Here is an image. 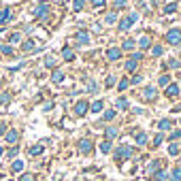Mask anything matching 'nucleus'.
<instances>
[{"label":"nucleus","mask_w":181,"mask_h":181,"mask_svg":"<svg viewBox=\"0 0 181 181\" xmlns=\"http://www.w3.org/2000/svg\"><path fill=\"white\" fill-rule=\"evenodd\" d=\"M138 47H141V49H149V47H151V39H149V36H143V39L138 41Z\"/></svg>","instance_id":"nucleus-18"},{"label":"nucleus","mask_w":181,"mask_h":181,"mask_svg":"<svg viewBox=\"0 0 181 181\" xmlns=\"http://www.w3.org/2000/svg\"><path fill=\"white\" fill-rule=\"evenodd\" d=\"M158 83H160V85H168V83H171V77H168V75H162Z\"/></svg>","instance_id":"nucleus-38"},{"label":"nucleus","mask_w":181,"mask_h":181,"mask_svg":"<svg viewBox=\"0 0 181 181\" xmlns=\"http://www.w3.org/2000/svg\"><path fill=\"white\" fill-rule=\"evenodd\" d=\"M9 100H11V94H9V92L0 94V104H9Z\"/></svg>","instance_id":"nucleus-32"},{"label":"nucleus","mask_w":181,"mask_h":181,"mask_svg":"<svg viewBox=\"0 0 181 181\" xmlns=\"http://www.w3.org/2000/svg\"><path fill=\"white\" fill-rule=\"evenodd\" d=\"M17 130H9V132H6V136H4V138H6V143H11V145H15V143H17Z\"/></svg>","instance_id":"nucleus-10"},{"label":"nucleus","mask_w":181,"mask_h":181,"mask_svg":"<svg viewBox=\"0 0 181 181\" xmlns=\"http://www.w3.org/2000/svg\"><path fill=\"white\" fill-rule=\"evenodd\" d=\"M171 126H173L171 119H160V122H158V128H160V130H171Z\"/></svg>","instance_id":"nucleus-16"},{"label":"nucleus","mask_w":181,"mask_h":181,"mask_svg":"<svg viewBox=\"0 0 181 181\" xmlns=\"http://www.w3.org/2000/svg\"><path fill=\"white\" fill-rule=\"evenodd\" d=\"M21 171H24V162L21 160H15L13 162V173H21Z\"/></svg>","instance_id":"nucleus-24"},{"label":"nucleus","mask_w":181,"mask_h":181,"mask_svg":"<svg viewBox=\"0 0 181 181\" xmlns=\"http://www.w3.org/2000/svg\"><path fill=\"white\" fill-rule=\"evenodd\" d=\"M134 68H136V60L134 58H130V60L126 62V70H134Z\"/></svg>","instance_id":"nucleus-33"},{"label":"nucleus","mask_w":181,"mask_h":181,"mask_svg":"<svg viewBox=\"0 0 181 181\" xmlns=\"http://www.w3.org/2000/svg\"><path fill=\"white\" fill-rule=\"evenodd\" d=\"M17 153H19V147H15V145H13V147L9 149V153H6V156H9V158H15Z\"/></svg>","instance_id":"nucleus-39"},{"label":"nucleus","mask_w":181,"mask_h":181,"mask_svg":"<svg viewBox=\"0 0 181 181\" xmlns=\"http://www.w3.org/2000/svg\"><path fill=\"white\" fill-rule=\"evenodd\" d=\"M43 153V143H39V145H32L30 147V156L34 158V156H41Z\"/></svg>","instance_id":"nucleus-13"},{"label":"nucleus","mask_w":181,"mask_h":181,"mask_svg":"<svg viewBox=\"0 0 181 181\" xmlns=\"http://www.w3.org/2000/svg\"><path fill=\"white\" fill-rule=\"evenodd\" d=\"M2 153H4V149H2V147H0V156H2Z\"/></svg>","instance_id":"nucleus-54"},{"label":"nucleus","mask_w":181,"mask_h":181,"mask_svg":"<svg viewBox=\"0 0 181 181\" xmlns=\"http://www.w3.org/2000/svg\"><path fill=\"white\" fill-rule=\"evenodd\" d=\"M104 136H107V141L115 138V136H117V128H107V130H104Z\"/></svg>","instance_id":"nucleus-21"},{"label":"nucleus","mask_w":181,"mask_h":181,"mask_svg":"<svg viewBox=\"0 0 181 181\" xmlns=\"http://www.w3.org/2000/svg\"><path fill=\"white\" fill-rule=\"evenodd\" d=\"M39 2H41V4H45V2H47V0H39Z\"/></svg>","instance_id":"nucleus-55"},{"label":"nucleus","mask_w":181,"mask_h":181,"mask_svg":"<svg viewBox=\"0 0 181 181\" xmlns=\"http://www.w3.org/2000/svg\"><path fill=\"white\" fill-rule=\"evenodd\" d=\"M47 15H49V6H47V4H39V6L34 9V17H36V19H45Z\"/></svg>","instance_id":"nucleus-5"},{"label":"nucleus","mask_w":181,"mask_h":181,"mask_svg":"<svg viewBox=\"0 0 181 181\" xmlns=\"http://www.w3.org/2000/svg\"><path fill=\"white\" fill-rule=\"evenodd\" d=\"M143 96H145L147 100H153V98H156V88H151V85H149V88H145Z\"/></svg>","instance_id":"nucleus-14"},{"label":"nucleus","mask_w":181,"mask_h":181,"mask_svg":"<svg viewBox=\"0 0 181 181\" xmlns=\"http://www.w3.org/2000/svg\"><path fill=\"white\" fill-rule=\"evenodd\" d=\"M175 11H177V2H168V4L164 6V13H166V15H171V13H175Z\"/></svg>","instance_id":"nucleus-22"},{"label":"nucleus","mask_w":181,"mask_h":181,"mask_svg":"<svg viewBox=\"0 0 181 181\" xmlns=\"http://www.w3.org/2000/svg\"><path fill=\"white\" fill-rule=\"evenodd\" d=\"M166 179H168V175L164 171H156L153 173V181H166Z\"/></svg>","instance_id":"nucleus-19"},{"label":"nucleus","mask_w":181,"mask_h":181,"mask_svg":"<svg viewBox=\"0 0 181 181\" xmlns=\"http://www.w3.org/2000/svg\"><path fill=\"white\" fill-rule=\"evenodd\" d=\"M168 153H171V156H177V153H179V147H177V143H171V145H168Z\"/></svg>","instance_id":"nucleus-31"},{"label":"nucleus","mask_w":181,"mask_h":181,"mask_svg":"<svg viewBox=\"0 0 181 181\" xmlns=\"http://www.w3.org/2000/svg\"><path fill=\"white\" fill-rule=\"evenodd\" d=\"M83 4H85V0H75V2H73V9H75V11H81Z\"/></svg>","instance_id":"nucleus-35"},{"label":"nucleus","mask_w":181,"mask_h":181,"mask_svg":"<svg viewBox=\"0 0 181 181\" xmlns=\"http://www.w3.org/2000/svg\"><path fill=\"white\" fill-rule=\"evenodd\" d=\"M113 117H115V111H113V109H111V111H104V115H102V119H104V122H111Z\"/></svg>","instance_id":"nucleus-29"},{"label":"nucleus","mask_w":181,"mask_h":181,"mask_svg":"<svg viewBox=\"0 0 181 181\" xmlns=\"http://www.w3.org/2000/svg\"><path fill=\"white\" fill-rule=\"evenodd\" d=\"M151 53H153L156 58H158V55H162V47H160V45H156L153 49H151Z\"/></svg>","instance_id":"nucleus-44"},{"label":"nucleus","mask_w":181,"mask_h":181,"mask_svg":"<svg viewBox=\"0 0 181 181\" xmlns=\"http://www.w3.org/2000/svg\"><path fill=\"white\" fill-rule=\"evenodd\" d=\"M0 51H2L4 55H11V53H13V47L11 45H0Z\"/></svg>","instance_id":"nucleus-34"},{"label":"nucleus","mask_w":181,"mask_h":181,"mask_svg":"<svg viewBox=\"0 0 181 181\" xmlns=\"http://www.w3.org/2000/svg\"><path fill=\"white\" fill-rule=\"evenodd\" d=\"M45 66H49V68L55 66V58H53V55H47V58H45Z\"/></svg>","instance_id":"nucleus-36"},{"label":"nucleus","mask_w":181,"mask_h":181,"mask_svg":"<svg viewBox=\"0 0 181 181\" xmlns=\"http://www.w3.org/2000/svg\"><path fill=\"white\" fill-rule=\"evenodd\" d=\"M104 21H107V24H115V21H117V15H115V13H109Z\"/></svg>","instance_id":"nucleus-37"},{"label":"nucleus","mask_w":181,"mask_h":181,"mask_svg":"<svg viewBox=\"0 0 181 181\" xmlns=\"http://www.w3.org/2000/svg\"><path fill=\"white\" fill-rule=\"evenodd\" d=\"M9 19H11V9H2V11H0V26L6 24Z\"/></svg>","instance_id":"nucleus-11"},{"label":"nucleus","mask_w":181,"mask_h":181,"mask_svg":"<svg viewBox=\"0 0 181 181\" xmlns=\"http://www.w3.org/2000/svg\"><path fill=\"white\" fill-rule=\"evenodd\" d=\"M134 41L132 39H128V41H124V45H122V49H126V51H130V49H134Z\"/></svg>","instance_id":"nucleus-27"},{"label":"nucleus","mask_w":181,"mask_h":181,"mask_svg":"<svg viewBox=\"0 0 181 181\" xmlns=\"http://www.w3.org/2000/svg\"><path fill=\"white\" fill-rule=\"evenodd\" d=\"M166 41H168L171 45H179V43H181V30H179V28L168 30V32H166Z\"/></svg>","instance_id":"nucleus-3"},{"label":"nucleus","mask_w":181,"mask_h":181,"mask_svg":"<svg viewBox=\"0 0 181 181\" xmlns=\"http://www.w3.org/2000/svg\"><path fill=\"white\" fill-rule=\"evenodd\" d=\"M92 4H94L96 9H100V6H104V4H107V0H92Z\"/></svg>","instance_id":"nucleus-43"},{"label":"nucleus","mask_w":181,"mask_h":181,"mask_svg":"<svg viewBox=\"0 0 181 181\" xmlns=\"http://www.w3.org/2000/svg\"><path fill=\"white\" fill-rule=\"evenodd\" d=\"M77 43L79 45H88L90 43V34L88 32H77Z\"/></svg>","instance_id":"nucleus-9"},{"label":"nucleus","mask_w":181,"mask_h":181,"mask_svg":"<svg viewBox=\"0 0 181 181\" xmlns=\"http://www.w3.org/2000/svg\"><path fill=\"white\" fill-rule=\"evenodd\" d=\"M88 111H90V104H88L85 100H79V102L75 104V113H77L79 117H83V115H85Z\"/></svg>","instance_id":"nucleus-4"},{"label":"nucleus","mask_w":181,"mask_h":181,"mask_svg":"<svg viewBox=\"0 0 181 181\" xmlns=\"http://www.w3.org/2000/svg\"><path fill=\"white\" fill-rule=\"evenodd\" d=\"M141 81H143V77H141V75H134V77H132V81H130V83H141Z\"/></svg>","instance_id":"nucleus-46"},{"label":"nucleus","mask_w":181,"mask_h":181,"mask_svg":"<svg viewBox=\"0 0 181 181\" xmlns=\"http://www.w3.org/2000/svg\"><path fill=\"white\" fill-rule=\"evenodd\" d=\"M92 149H94V145H92L90 138H81V141H79V151H81V153H90Z\"/></svg>","instance_id":"nucleus-6"},{"label":"nucleus","mask_w":181,"mask_h":181,"mask_svg":"<svg viewBox=\"0 0 181 181\" xmlns=\"http://www.w3.org/2000/svg\"><path fill=\"white\" fill-rule=\"evenodd\" d=\"M90 111H92V113H100V111H102V100L92 102V104H90Z\"/></svg>","instance_id":"nucleus-17"},{"label":"nucleus","mask_w":181,"mask_h":181,"mask_svg":"<svg viewBox=\"0 0 181 181\" xmlns=\"http://www.w3.org/2000/svg\"><path fill=\"white\" fill-rule=\"evenodd\" d=\"M51 81H53V83H62V81H64V73H62V70H55V73L51 75Z\"/></svg>","instance_id":"nucleus-15"},{"label":"nucleus","mask_w":181,"mask_h":181,"mask_svg":"<svg viewBox=\"0 0 181 181\" xmlns=\"http://www.w3.org/2000/svg\"><path fill=\"white\" fill-rule=\"evenodd\" d=\"M113 85H115V77L109 75V77H107V88H113Z\"/></svg>","instance_id":"nucleus-42"},{"label":"nucleus","mask_w":181,"mask_h":181,"mask_svg":"<svg viewBox=\"0 0 181 181\" xmlns=\"http://www.w3.org/2000/svg\"><path fill=\"white\" fill-rule=\"evenodd\" d=\"M100 151H102V153L111 151V141H104V143H100Z\"/></svg>","instance_id":"nucleus-30"},{"label":"nucleus","mask_w":181,"mask_h":181,"mask_svg":"<svg viewBox=\"0 0 181 181\" xmlns=\"http://www.w3.org/2000/svg\"><path fill=\"white\" fill-rule=\"evenodd\" d=\"M136 19H138V15H136V13H130L128 17H124V19H119V30H122V32H126V30H130V28H132V24H134Z\"/></svg>","instance_id":"nucleus-2"},{"label":"nucleus","mask_w":181,"mask_h":181,"mask_svg":"<svg viewBox=\"0 0 181 181\" xmlns=\"http://www.w3.org/2000/svg\"><path fill=\"white\" fill-rule=\"evenodd\" d=\"M158 168H160V162H151V164H149V168H147V171H149V173H156V171H158Z\"/></svg>","instance_id":"nucleus-41"},{"label":"nucleus","mask_w":181,"mask_h":181,"mask_svg":"<svg viewBox=\"0 0 181 181\" xmlns=\"http://www.w3.org/2000/svg\"><path fill=\"white\" fill-rule=\"evenodd\" d=\"M115 107H117L119 111H124V109H128L130 104H128V100H126V98H117V102H115Z\"/></svg>","instance_id":"nucleus-20"},{"label":"nucleus","mask_w":181,"mask_h":181,"mask_svg":"<svg viewBox=\"0 0 181 181\" xmlns=\"http://www.w3.org/2000/svg\"><path fill=\"white\" fill-rule=\"evenodd\" d=\"M21 181H34V177H32V175H24V177H21Z\"/></svg>","instance_id":"nucleus-52"},{"label":"nucleus","mask_w":181,"mask_h":181,"mask_svg":"<svg viewBox=\"0 0 181 181\" xmlns=\"http://www.w3.org/2000/svg\"><path fill=\"white\" fill-rule=\"evenodd\" d=\"M21 49H24V51H32V49H36V45H34V41H26V43L21 45Z\"/></svg>","instance_id":"nucleus-28"},{"label":"nucleus","mask_w":181,"mask_h":181,"mask_svg":"<svg viewBox=\"0 0 181 181\" xmlns=\"http://www.w3.org/2000/svg\"><path fill=\"white\" fill-rule=\"evenodd\" d=\"M168 66H171V68H177V66H179V62H177V60H171V62H168Z\"/></svg>","instance_id":"nucleus-50"},{"label":"nucleus","mask_w":181,"mask_h":181,"mask_svg":"<svg viewBox=\"0 0 181 181\" xmlns=\"http://www.w3.org/2000/svg\"><path fill=\"white\" fill-rule=\"evenodd\" d=\"M134 153V149L130 147V145H119L117 149H115V158L117 160H126V158H130Z\"/></svg>","instance_id":"nucleus-1"},{"label":"nucleus","mask_w":181,"mask_h":181,"mask_svg":"<svg viewBox=\"0 0 181 181\" xmlns=\"http://www.w3.org/2000/svg\"><path fill=\"white\" fill-rule=\"evenodd\" d=\"M134 138H136V145H145V143H147V134H145V132H138Z\"/></svg>","instance_id":"nucleus-23"},{"label":"nucleus","mask_w":181,"mask_h":181,"mask_svg":"<svg viewBox=\"0 0 181 181\" xmlns=\"http://www.w3.org/2000/svg\"><path fill=\"white\" fill-rule=\"evenodd\" d=\"M132 58H134L136 62H138V60H141V58H143V53H138V51H136V53H132Z\"/></svg>","instance_id":"nucleus-53"},{"label":"nucleus","mask_w":181,"mask_h":181,"mask_svg":"<svg viewBox=\"0 0 181 181\" xmlns=\"http://www.w3.org/2000/svg\"><path fill=\"white\" fill-rule=\"evenodd\" d=\"M9 41H11V45H17V43L21 41V34H19V32H15V34H11V36H9Z\"/></svg>","instance_id":"nucleus-26"},{"label":"nucleus","mask_w":181,"mask_h":181,"mask_svg":"<svg viewBox=\"0 0 181 181\" xmlns=\"http://www.w3.org/2000/svg\"><path fill=\"white\" fill-rule=\"evenodd\" d=\"M62 58H64L66 62H70V60H75V53H73V49H68V47H64V49H62Z\"/></svg>","instance_id":"nucleus-12"},{"label":"nucleus","mask_w":181,"mask_h":181,"mask_svg":"<svg viewBox=\"0 0 181 181\" xmlns=\"http://www.w3.org/2000/svg\"><path fill=\"white\" fill-rule=\"evenodd\" d=\"M4 132H6V124H2V122H0V136L4 134Z\"/></svg>","instance_id":"nucleus-51"},{"label":"nucleus","mask_w":181,"mask_h":181,"mask_svg":"<svg viewBox=\"0 0 181 181\" xmlns=\"http://www.w3.org/2000/svg\"><path fill=\"white\" fill-rule=\"evenodd\" d=\"M171 181H181V168H173V175H171Z\"/></svg>","instance_id":"nucleus-25"},{"label":"nucleus","mask_w":181,"mask_h":181,"mask_svg":"<svg viewBox=\"0 0 181 181\" xmlns=\"http://www.w3.org/2000/svg\"><path fill=\"white\" fill-rule=\"evenodd\" d=\"M160 143H162V134H156L153 136V147H158Z\"/></svg>","instance_id":"nucleus-45"},{"label":"nucleus","mask_w":181,"mask_h":181,"mask_svg":"<svg viewBox=\"0 0 181 181\" xmlns=\"http://www.w3.org/2000/svg\"><path fill=\"white\" fill-rule=\"evenodd\" d=\"M171 138H173V141H177V138H181V130H177V132H173V134H171Z\"/></svg>","instance_id":"nucleus-49"},{"label":"nucleus","mask_w":181,"mask_h":181,"mask_svg":"<svg viewBox=\"0 0 181 181\" xmlns=\"http://www.w3.org/2000/svg\"><path fill=\"white\" fill-rule=\"evenodd\" d=\"M179 124H181V119H179Z\"/></svg>","instance_id":"nucleus-56"},{"label":"nucleus","mask_w":181,"mask_h":181,"mask_svg":"<svg viewBox=\"0 0 181 181\" xmlns=\"http://www.w3.org/2000/svg\"><path fill=\"white\" fill-rule=\"evenodd\" d=\"M113 2H115V6H117V9H122V6L126 4V0H113Z\"/></svg>","instance_id":"nucleus-47"},{"label":"nucleus","mask_w":181,"mask_h":181,"mask_svg":"<svg viewBox=\"0 0 181 181\" xmlns=\"http://www.w3.org/2000/svg\"><path fill=\"white\" fill-rule=\"evenodd\" d=\"M128 85H130V81H128V79H122L117 88H119V92H124V90H126V88H128Z\"/></svg>","instance_id":"nucleus-40"},{"label":"nucleus","mask_w":181,"mask_h":181,"mask_svg":"<svg viewBox=\"0 0 181 181\" xmlns=\"http://www.w3.org/2000/svg\"><path fill=\"white\" fill-rule=\"evenodd\" d=\"M88 90H90V92H96V90H98V85H96L94 81H90V85H88Z\"/></svg>","instance_id":"nucleus-48"},{"label":"nucleus","mask_w":181,"mask_h":181,"mask_svg":"<svg viewBox=\"0 0 181 181\" xmlns=\"http://www.w3.org/2000/svg\"><path fill=\"white\" fill-rule=\"evenodd\" d=\"M107 58H109L111 62H115V60H119V58H122V51H119L117 47H111V49L107 51Z\"/></svg>","instance_id":"nucleus-7"},{"label":"nucleus","mask_w":181,"mask_h":181,"mask_svg":"<svg viewBox=\"0 0 181 181\" xmlns=\"http://www.w3.org/2000/svg\"><path fill=\"white\" fill-rule=\"evenodd\" d=\"M166 96H168V98H175V96H179V85H177V83H171V85H166Z\"/></svg>","instance_id":"nucleus-8"}]
</instances>
